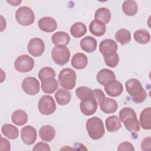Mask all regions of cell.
Returning a JSON list of instances; mask_svg holds the SVG:
<instances>
[{
  "instance_id": "6da1fadb",
  "label": "cell",
  "mask_w": 151,
  "mask_h": 151,
  "mask_svg": "<svg viewBox=\"0 0 151 151\" xmlns=\"http://www.w3.org/2000/svg\"><path fill=\"white\" fill-rule=\"evenodd\" d=\"M119 119L129 132L134 133L140 130V124L136 114L132 108H123L119 112Z\"/></svg>"
},
{
  "instance_id": "7a4b0ae2",
  "label": "cell",
  "mask_w": 151,
  "mask_h": 151,
  "mask_svg": "<svg viewBox=\"0 0 151 151\" xmlns=\"http://www.w3.org/2000/svg\"><path fill=\"white\" fill-rule=\"evenodd\" d=\"M125 87L133 102L138 104L146 100L147 92L138 80L136 78L129 79L126 82Z\"/></svg>"
},
{
  "instance_id": "3957f363",
  "label": "cell",
  "mask_w": 151,
  "mask_h": 151,
  "mask_svg": "<svg viewBox=\"0 0 151 151\" xmlns=\"http://www.w3.org/2000/svg\"><path fill=\"white\" fill-rule=\"evenodd\" d=\"M86 129L88 136L93 140L101 139L105 133L103 122L97 117H93L87 120Z\"/></svg>"
},
{
  "instance_id": "277c9868",
  "label": "cell",
  "mask_w": 151,
  "mask_h": 151,
  "mask_svg": "<svg viewBox=\"0 0 151 151\" xmlns=\"http://www.w3.org/2000/svg\"><path fill=\"white\" fill-rule=\"evenodd\" d=\"M76 73L70 68H63L58 76L60 86L66 90H71L76 84Z\"/></svg>"
},
{
  "instance_id": "5b68a950",
  "label": "cell",
  "mask_w": 151,
  "mask_h": 151,
  "mask_svg": "<svg viewBox=\"0 0 151 151\" xmlns=\"http://www.w3.org/2000/svg\"><path fill=\"white\" fill-rule=\"evenodd\" d=\"M15 19L18 23L23 26H29L35 21L33 11L28 6H22L17 9L15 13Z\"/></svg>"
},
{
  "instance_id": "8992f818",
  "label": "cell",
  "mask_w": 151,
  "mask_h": 151,
  "mask_svg": "<svg viewBox=\"0 0 151 151\" xmlns=\"http://www.w3.org/2000/svg\"><path fill=\"white\" fill-rule=\"evenodd\" d=\"M51 55L55 64L60 65H64L70 60V52L65 45H57L52 48Z\"/></svg>"
},
{
  "instance_id": "52a82bcc",
  "label": "cell",
  "mask_w": 151,
  "mask_h": 151,
  "mask_svg": "<svg viewBox=\"0 0 151 151\" xmlns=\"http://www.w3.org/2000/svg\"><path fill=\"white\" fill-rule=\"evenodd\" d=\"M34 64V60L31 57L27 54H22L16 58L14 67L19 73H27L33 69Z\"/></svg>"
},
{
  "instance_id": "ba28073f",
  "label": "cell",
  "mask_w": 151,
  "mask_h": 151,
  "mask_svg": "<svg viewBox=\"0 0 151 151\" xmlns=\"http://www.w3.org/2000/svg\"><path fill=\"white\" fill-rule=\"evenodd\" d=\"M38 109L42 114L50 115L55 111L56 104L51 96L44 95L39 100Z\"/></svg>"
},
{
  "instance_id": "9c48e42d",
  "label": "cell",
  "mask_w": 151,
  "mask_h": 151,
  "mask_svg": "<svg viewBox=\"0 0 151 151\" xmlns=\"http://www.w3.org/2000/svg\"><path fill=\"white\" fill-rule=\"evenodd\" d=\"M21 87L23 91L29 96H34L38 94L40 90L39 81L33 77L25 78L22 81Z\"/></svg>"
},
{
  "instance_id": "30bf717a",
  "label": "cell",
  "mask_w": 151,
  "mask_h": 151,
  "mask_svg": "<svg viewBox=\"0 0 151 151\" xmlns=\"http://www.w3.org/2000/svg\"><path fill=\"white\" fill-rule=\"evenodd\" d=\"M27 49L28 52L35 57L41 56L45 50V44L43 40L40 38L31 39L28 44Z\"/></svg>"
},
{
  "instance_id": "8fae6325",
  "label": "cell",
  "mask_w": 151,
  "mask_h": 151,
  "mask_svg": "<svg viewBox=\"0 0 151 151\" xmlns=\"http://www.w3.org/2000/svg\"><path fill=\"white\" fill-rule=\"evenodd\" d=\"M37 136V133L36 129L30 125L24 126L21 130V137L25 145H32L35 142Z\"/></svg>"
},
{
  "instance_id": "7c38bea8",
  "label": "cell",
  "mask_w": 151,
  "mask_h": 151,
  "mask_svg": "<svg viewBox=\"0 0 151 151\" xmlns=\"http://www.w3.org/2000/svg\"><path fill=\"white\" fill-rule=\"evenodd\" d=\"M97 103L94 98H90L81 101L80 108L82 113L85 116H91L97 110Z\"/></svg>"
},
{
  "instance_id": "4fadbf2b",
  "label": "cell",
  "mask_w": 151,
  "mask_h": 151,
  "mask_svg": "<svg viewBox=\"0 0 151 151\" xmlns=\"http://www.w3.org/2000/svg\"><path fill=\"white\" fill-rule=\"evenodd\" d=\"M39 28L45 32H52L57 28L56 21L50 17H44L40 18L38 22Z\"/></svg>"
},
{
  "instance_id": "5bb4252c",
  "label": "cell",
  "mask_w": 151,
  "mask_h": 151,
  "mask_svg": "<svg viewBox=\"0 0 151 151\" xmlns=\"http://www.w3.org/2000/svg\"><path fill=\"white\" fill-rule=\"evenodd\" d=\"M104 90L111 97L120 96L123 91L122 84L116 80L110 81L104 85Z\"/></svg>"
},
{
  "instance_id": "9a60e30c",
  "label": "cell",
  "mask_w": 151,
  "mask_h": 151,
  "mask_svg": "<svg viewBox=\"0 0 151 151\" xmlns=\"http://www.w3.org/2000/svg\"><path fill=\"white\" fill-rule=\"evenodd\" d=\"M117 48V43L111 39H105L101 41L99 45V51L103 55L115 52Z\"/></svg>"
},
{
  "instance_id": "2e32d148",
  "label": "cell",
  "mask_w": 151,
  "mask_h": 151,
  "mask_svg": "<svg viewBox=\"0 0 151 151\" xmlns=\"http://www.w3.org/2000/svg\"><path fill=\"white\" fill-rule=\"evenodd\" d=\"M72 67L77 70H82L86 67L88 64L87 57L82 52L75 54L71 60Z\"/></svg>"
},
{
  "instance_id": "e0dca14e",
  "label": "cell",
  "mask_w": 151,
  "mask_h": 151,
  "mask_svg": "<svg viewBox=\"0 0 151 151\" xmlns=\"http://www.w3.org/2000/svg\"><path fill=\"white\" fill-rule=\"evenodd\" d=\"M96 79L101 85L104 86L108 82L116 80L114 73L107 68L101 69L97 74Z\"/></svg>"
},
{
  "instance_id": "ac0fdd59",
  "label": "cell",
  "mask_w": 151,
  "mask_h": 151,
  "mask_svg": "<svg viewBox=\"0 0 151 151\" xmlns=\"http://www.w3.org/2000/svg\"><path fill=\"white\" fill-rule=\"evenodd\" d=\"M100 107L101 110L106 114H111L114 113L118 107L117 101L111 98L105 97L100 103Z\"/></svg>"
},
{
  "instance_id": "d6986e66",
  "label": "cell",
  "mask_w": 151,
  "mask_h": 151,
  "mask_svg": "<svg viewBox=\"0 0 151 151\" xmlns=\"http://www.w3.org/2000/svg\"><path fill=\"white\" fill-rule=\"evenodd\" d=\"M58 88V82L55 77H48L41 80V89L46 94L53 93Z\"/></svg>"
},
{
  "instance_id": "ffe728a7",
  "label": "cell",
  "mask_w": 151,
  "mask_h": 151,
  "mask_svg": "<svg viewBox=\"0 0 151 151\" xmlns=\"http://www.w3.org/2000/svg\"><path fill=\"white\" fill-rule=\"evenodd\" d=\"M39 136L41 140L45 142L52 141L55 136V130L54 127L46 124L42 126L39 130Z\"/></svg>"
},
{
  "instance_id": "44dd1931",
  "label": "cell",
  "mask_w": 151,
  "mask_h": 151,
  "mask_svg": "<svg viewBox=\"0 0 151 151\" xmlns=\"http://www.w3.org/2000/svg\"><path fill=\"white\" fill-rule=\"evenodd\" d=\"M89 30L90 33L96 37H101L106 32V24L100 21L94 19L89 25Z\"/></svg>"
},
{
  "instance_id": "7402d4cb",
  "label": "cell",
  "mask_w": 151,
  "mask_h": 151,
  "mask_svg": "<svg viewBox=\"0 0 151 151\" xmlns=\"http://www.w3.org/2000/svg\"><path fill=\"white\" fill-rule=\"evenodd\" d=\"M57 103L60 106H65L68 104L71 99V93L64 88H59L54 94Z\"/></svg>"
},
{
  "instance_id": "603a6c76",
  "label": "cell",
  "mask_w": 151,
  "mask_h": 151,
  "mask_svg": "<svg viewBox=\"0 0 151 151\" xmlns=\"http://www.w3.org/2000/svg\"><path fill=\"white\" fill-rule=\"evenodd\" d=\"M53 44L57 45H67L70 41V35L64 31H57L51 37Z\"/></svg>"
},
{
  "instance_id": "cb8c5ba5",
  "label": "cell",
  "mask_w": 151,
  "mask_h": 151,
  "mask_svg": "<svg viewBox=\"0 0 151 151\" xmlns=\"http://www.w3.org/2000/svg\"><path fill=\"white\" fill-rule=\"evenodd\" d=\"M97 40L91 36H87L83 38L80 43V47L87 52H93L97 48Z\"/></svg>"
},
{
  "instance_id": "d4e9b609",
  "label": "cell",
  "mask_w": 151,
  "mask_h": 151,
  "mask_svg": "<svg viewBox=\"0 0 151 151\" xmlns=\"http://www.w3.org/2000/svg\"><path fill=\"white\" fill-rule=\"evenodd\" d=\"M139 124L145 130L151 129V108L150 107L144 109L140 113Z\"/></svg>"
},
{
  "instance_id": "484cf974",
  "label": "cell",
  "mask_w": 151,
  "mask_h": 151,
  "mask_svg": "<svg viewBox=\"0 0 151 151\" xmlns=\"http://www.w3.org/2000/svg\"><path fill=\"white\" fill-rule=\"evenodd\" d=\"M122 11L127 16H134L138 11V5L135 1H124L122 6Z\"/></svg>"
},
{
  "instance_id": "4316f807",
  "label": "cell",
  "mask_w": 151,
  "mask_h": 151,
  "mask_svg": "<svg viewBox=\"0 0 151 151\" xmlns=\"http://www.w3.org/2000/svg\"><path fill=\"white\" fill-rule=\"evenodd\" d=\"M106 127L109 132H115L122 127V124L119 118L117 116L113 115L108 117L105 122Z\"/></svg>"
},
{
  "instance_id": "83f0119b",
  "label": "cell",
  "mask_w": 151,
  "mask_h": 151,
  "mask_svg": "<svg viewBox=\"0 0 151 151\" xmlns=\"http://www.w3.org/2000/svg\"><path fill=\"white\" fill-rule=\"evenodd\" d=\"M1 132L4 136L9 139H16L19 135L18 128L12 124H4L2 126Z\"/></svg>"
},
{
  "instance_id": "f1b7e54d",
  "label": "cell",
  "mask_w": 151,
  "mask_h": 151,
  "mask_svg": "<svg viewBox=\"0 0 151 151\" xmlns=\"http://www.w3.org/2000/svg\"><path fill=\"white\" fill-rule=\"evenodd\" d=\"M11 120L15 124L22 126L28 121V114L23 110H17L12 113Z\"/></svg>"
},
{
  "instance_id": "f546056e",
  "label": "cell",
  "mask_w": 151,
  "mask_h": 151,
  "mask_svg": "<svg viewBox=\"0 0 151 151\" xmlns=\"http://www.w3.org/2000/svg\"><path fill=\"white\" fill-rule=\"evenodd\" d=\"M111 12L110 10L105 7L97 9L95 12V19L100 21L104 24H107L111 19Z\"/></svg>"
},
{
  "instance_id": "4dcf8cb0",
  "label": "cell",
  "mask_w": 151,
  "mask_h": 151,
  "mask_svg": "<svg viewBox=\"0 0 151 151\" xmlns=\"http://www.w3.org/2000/svg\"><path fill=\"white\" fill-rule=\"evenodd\" d=\"M70 32L72 36L75 38H80L87 32V27L84 24L81 22L74 23L70 28Z\"/></svg>"
},
{
  "instance_id": "1f68e13d",
  "label": "cell",
  "mask_w": 151,
  "mask_h": 151,
  "mask_svg": "<svg viewBox=\"0 0 151 151\" xmlns=\"http://www.w3.org/2000/svg\"><path fill=\"white\" fill-rule=\"evenodd\" d=\"M115 38L121 45H125L131 41V34L129 30L122 28L116 32Z\"/></svg>"
},
{
  "instance_id": "d6a6232c",
  "label": "cell",
  "mask_w": 151,
  "mask_h": 151,
  "mask_svg": "<svg viewBox=\"0 0 151 151\" xmlns=\"http://www.w3.org/2000/svg\"><path fill=\"white\" fill-rule=\"evenodd\" d=\"M134 40L140 44L148 43L150 40V35L149 32L145 29H138L134 32Z\"/></svg>"
},
{
  "instance_id": "836d02e7",
  "label": "cell",
  "mask_w": 151,
  "mask_h": 151,
  "mask_svg": "<svg viewBox=\"0 0 151 151\" xmlns=\"http://www.w3.org/2000/svg\"><path fill=\"white\" fill-rule=\"evenodd\" d=\"M76 94L77 97L81 100H85L90 98H93V90L87 87H79L76 90Z\"/></svg>"
},
{
  "instance_id": "e575fe53",
  "label": "cell",
  "mask_w": 151,
  "mask_h": 151,
  "mask_svg": "<svg viewBox=\"0 0 151 151\" xmlns=\"http://www.w3.org/2000/svg\"><path fill=\"white\" fill-rule=\"evenodd\" d=\"M106 64L109 67H116L119 62V57L118 54L115 52L103 55Z\"/></svg>"
},
{
  "instance_id": "d590c367",
  "label": "cell",
  "mask_w": 151,
  "mask_h": 151,
  "mask_svg": "<svg viewBox=\"0 0 151 151\" xmlns=\"http://www.w3.org/2000/svg\"><path fill=\"white\" fill-rule=\"evenodd\" d=\"M38 78L41 81L48 77H55V72L53 68L49 67L42 68L38 73Z\"/></svg>"
},
{
  "instance_id": "8d00e7d4",
  "label": "cell",
  "mask_w": 151,
  "mask_h": 151,
  "mask_svg": "<svg viewBox=\"0 0 151 151\" xmlns=\"http://www.w3.org/2000/svg\"><path fill=\"white\" fill-rule=\"evenodd\" d=\"M93 98L96 100L98 104L105 99V94L101 89H94L93 90Z\"/></svg>"
},
{
  "instance_id": "74e56055",
  "label": "cell",
  "mask_w": 151,
  "mask_h": 151,
  "mask_svg": "<svg viewBox=\"0 0 151 151\" xmlns=\"http://www.w3.org/2000/svg\"><path fill=\"white\" fill-rule=\"evenodd\" d=\"M51 149H50V146L46 143H44V142H38L37 143L35 146L34 147L32 148V150H45V151H50Z\"/></svg>"
},
{
  "instance_id": "f35d334b",
  "label": "cell",
  "mask_w": 151,
  "mask_h": 151,
  "mask_svg": "<svg viewBox=\"0 0 151 151\" xmlns=\"http://www.w3.org/2000/svg\"><path fill=\"white\" fill-rule=\"evenodd\" d=\"M117 150H134V148L132 144L129 142H124L121 143L117 148Z\"/></svg>"
},
{
  "instance_id": "ab89813d",
  "label": "cell",
  "mask_w": 151,
  "mask_h": 151,
  "mask_svg": "<svg viewBox=\"0 0 151 151\" xmlns=\"http://www.w3.org/2000/svg\"><path fill=\"white\" fill-rule=\"evenodd\" d=\"M150 142H151V138L150 136L143 139L140 144L141 149L142 150H145V151L149 150L150 149Z\"/></svg>"
},
{
  "instance_id": "60d3db41",
  "label": "cell",
  "mask_w": 151,
  "mask_h": 151,
  "mask_svg": "<svg viewBox=\"0 0 151 151\" xmlns=\"http://www.w3.org/2000/svg\"><path fill=\"white\" fill-rule=\"evenodd\" d=\"M0 150H5V151H9L11 149V145L9 142L1 137V140H0Z\"/></svg>"
},
{
  "instance_id": "b9f144b4",
  "label": "cell",
  "mask_w": 151,
  "mask_h": 151,
  "mask_svg": "<svg viewBox=\"0 0 151 151\" xmlns=\"http://www.w3.org/2000/svg\"><path fill=\"white\" fill-rule=\"evenodd\" d=\"M7 2L11 4V5H13V6H17L21 2V1H7Z\"/></svg>"
}]
</instances>
